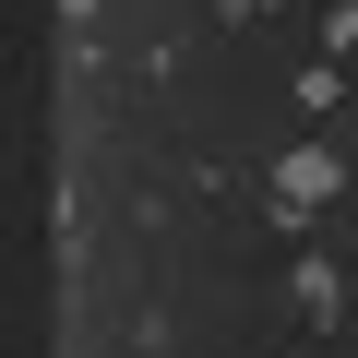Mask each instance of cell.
Here are the masks:
<instances>
[{
	"label": "cell",
	"mask_w": 358,
	"mask_h": 358,
	"mask_svg": "<svg viewBox=\"0 0 358 358\" xmlns=\"http://www.w3.org/2000/svg\"><path fill=\"white\" fill-rule=\"evenodd\" d=\"M334 192H346V155L334 143H287L275 155V215H322Z\"/></svg>",
	"instance_id": "6da1fadb"
},
{
	"label": "cell",
	"mask_w": 358,
	"mask_h": 358,
	"mask_svg": "<svg viewBox=\"0 0 358 358\" xmlns=\"http://www.w3.org/2000/svg\"><path fill=\"white\" fill-rule=\"evenodd\" d=\"M287 299L299 310H334V263H287Z\"/></svg>",
	"instance_id": "7a4b0ae2"
},
{
	"label": "cell",
	"mask_w": 358,
	"mask_h": 358,
	"mask_svg": "<svg viewBox=\"0 0 358 358\" xmlns=\"http://www.w3.org/2000/svg\"><path fill=\"white\" fill-rule=\"evenodd\" d=\"M239 13H287V0H239Z\"/></svg>",
	"instance_id": "3957f363"
}]
</instances>
